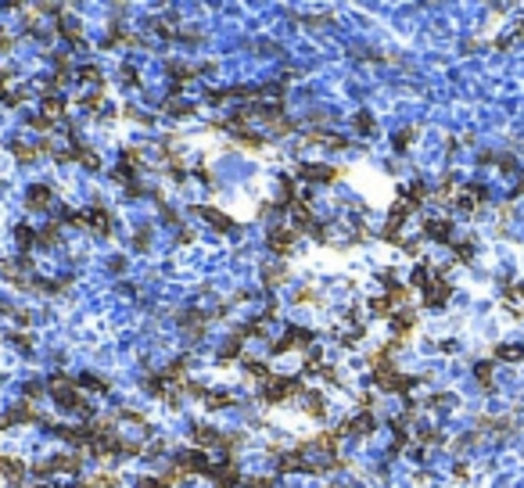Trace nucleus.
Wrapping results in <instances>:
<instances>
[{"label":"nucleus","mask_w":524,"mask_h":488,"mask_svg":"<svg viewBox=\"0 0 524 488\" xmlns=\"http://www.w3.org/2000/svg\"><path fill=\"white\" fill-rule=\"evenodd\" d=\"M424 237L438 244H453V223L449 219H428L424 223Z\"/></svg>","instance_id":"7ed1b4c3"},{"label":"nucleus","mask_w":524,"mask_h":488,"mask_svg":"<svg viewBox=\"0 0 524 488\" xmlns=\"http://www.w3.org/2000/svg\"><path fill=\"white\" fill-rule=\"evenodd\" d=\"M474 373H477V380H481L485 388L492 385V363H477V367H474Z\"/></svg>","instance_id":"f8f14e48"},{"label":"nucleus","mask_w":524,"mask_h":488,"mask_svg":"<svg viewBox=\"0 0 524 488\" xmlns=\"http://www.w3.org/2000/svg\"><path fill=\"white\" fill-rule=\"evenodd\" d=\"M496 359H502V363H521V359H524V345H499L496 348Z\"/></svg>","instance_id":"423d86ee"},{"label":"nucleus","mask_w":524,"mask_h":488,"mask_svg":"<svg viewBox=\"0 0 524 488\" xmlns=\"http://www.w3.org/2000/svg\"><path fill=\"white\" fill-rule=\"evenodd\" d=\"M83 226H90V230H97V233H108V230H112L108 208H90L87 216H83Z\"/></svg>","instance_id":"20e7f679"},{"label":"nucleus","mask_w":524,"mask_h":488,"mask_svg":"<svg viewBox=\"0 0 524 488\" xmlns=\"http://www.w3.org/2000/svg\"><path fill=\"white\" fill-rule=\"evenodd\" d=\"M15 158H18V162H33V158H36V147H29V144H15Z\"/></svg>","instance_id":"9b49d317"},{"label":"nucleus","mask_w":524,"mask_h":488,"mask_svg":"<svg viewBox=\"0 0 524 488\" xmlns=\"http://www.w3.org/2000/svg\"><path fill=\"white\" fill-rule=\"evenodd\" d=\"M44 115H47L51 122H58L61 115H65V104H61L58 97H47V101H44Z\"/></svg>","instance_id":"0eeeda50"},{"label":"nucleus","mask_w":524,"mask_h":488,"mask_svg":"<svg viewBox=\"0 0 524 488\" xmlns=\"http://www.w3.org/2000/svg\"><path fill=\"white\" fill-rule=\"evenodd\" d=\"M8 47H11V40L4 36V29H0V51H8Z\"/></svg>","instance_id":"4468645a"},{"label":"nucleus","mask_w":524,"mask_h":488,"mask_svg":"<svg viewBox=\"0 0 524 488\" xmlns=\"http://www.w3.org/2000/svg\"><path fill=\"white\" fill-rule=\"evenodd\" d=\"M298 173H302V180H309V183H334V180L341 176V169H334V165H302Z\"/></svg>","instance_id":"f03ea898"},{"label":"nucleus","mask_w":524,"mask_h":488,"mask_svg":"<svg viewBox=\"0 0 524 488\" xmlns=\"http://www.w3.org/2000/svg\"><path fill=\"white\" fill-rule=\"evenodd\" d=\"M79 83H101V69L97 65H83L79 69Z\"/></svg>","instance_id":"9d476101"},{"label":"nucleus","mask_w":524,"mask_h":488,"mask_svg":"<svg viewBox=\"0 0 524 488\" xmlns=\"http://www.w3.org/2000/svg\"><path fill=\"white\" fill-rule=\"evenodd\" d=\"M169 72H173L176 79H191V76H198V69H194V65H183V61H169Z\"/></svg>","instance_id":"6e6552de"},{"label":"nucleus","mask_w":524,"mask_h":488,"mask_svg":"<svg viewBox=\"0 0 524 488\" xmlns=\"http://www.w3.org/2000/svg\"><path fill=\"white\" fill-rule=\"evenodd\" d=\"M355 130H360V133H373V130H377L373 115H370V112H360V115H355Z\"/></svg>","instance_id":"1a4fd4ad"},{"label":"nucleus","mask_w":524,"mask_h":488,"mask_svg":"<svg viewBox=\"0 0 524 488\" xmlns=\"http://www.w3.org/2000/svg\"><path fill=\"white\" fill-rule=\"evenodd\" d=\"M413 137H416V130H403V133H395V147H399V151H406V147L413 144Z\"/></svg>","instance_id":"ddd939ff"},{"label":"nucleus","mask_w":524,"mask_h":488,"mask_svg":"<svg viewBox=\"0 0 524 488\" xmlns=\"http://www.w3.org/2000/svg\"><path fill=\"white\" fill-rule=\"evenodd\" d=\"M51 198H54V194H51V187L36 183V187H29V194H26V205L40 212V208H47V205H51Z\"/></svg>","instance_id":"39448f33"},{"label":"nucleus","mask_w":524,"mask_h":488,"mask_svg":"<svg viewBox=\"0 0 524 488\" xmlns=\"http://www.w3.org/2000/svg\"><path fill=\"white\" fill-rule=\"evenodd\" d=\"M269 248H273L277 255H291V251H295V230H291V226L269 230Z\"/></svg>","instance_id":"f257e3e1"}]
</instances>
